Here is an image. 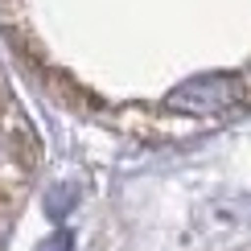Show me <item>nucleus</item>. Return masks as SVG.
Returning a JSON list of instances; mask_svg holds the SVG:
<instances>
[{
	"label": "nucleus",
	"instance_id": "nucleus-1",
	"mask_svg": "<svg viewBox=\"0 0 251 251\" xmlns=\"http://www.w3.org/2000/svg\"><path fill=\"white\" fill-rule=\"evenodd\" d=\"M247 82L239 75H210V78H194L185 87H177L169 95L173 111H185V116H210V111H223L231 103L243 99Z\"/></svg>",
	"mask_w": 251,
	"mask_h": 251
}]
</instances>
